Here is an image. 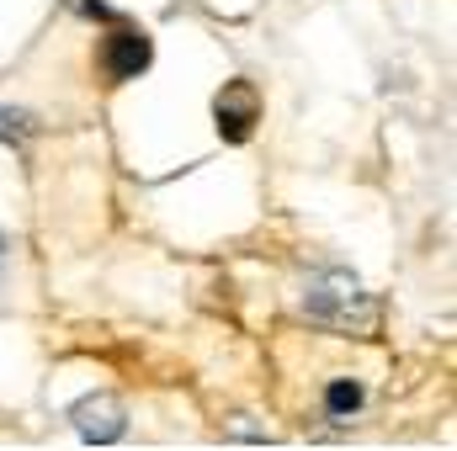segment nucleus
<instances>
[{
    "label": "nucleus",
    "mask_w": 457,
    "mask_h": 451,
    "mask_svg": "<svg viewBox=\"0 0 457 451\" xmlns=\"http://www.w3.org/2000/svg\"><path fill=\"white\" fill-rule=\"evenodd\" d=\"M303 308H309V319H320V324H372V303H367V292L356 287V276H345V271H325V276H314L309 282V298H303Z\"/></svg>",
    "instance_id": "1"
},
{
    "label": "nucleus",
    "mask_w": 457,
    "mask_h": 451,
    "mask_svg": "<svg viewBox=\"0 0 457 451\" xmlns=\"http://www.w3.org/2000/svg\"><path fill=\"white\" fill-rule=\"evenodd\" d=\"M70 420H75V430H80L86 441H96V447H107V441H117V436L128 430V409L117 404L112 393H91V398H80Z\"/></svg>",
    "instance_id": "2"
},
{
    "label": "nucleus",
    "mask_w": 457,
    "mask_h": 451,
    "mask_svg": "<svg viewBox=\"0 0 457 451\" xmlns=\"http://www.w3.org/2000/svg\"><path fill=\"white\" fill-rule=\"evenodd\" d=\"M149 59H154V48H149V37L133 32V27L112 32L107 48H102V70H107L112 80H138V75L149 70Z\"/></svg>",
    "instance_id": "3"
},
{
    "label": "nucleus",
    "mask_w": 457,
    "mask_h": 451,
    "mask_svg": "<svg viewBox=\"0 0 457 451\" xmlns=\"http://www.w3.org/2000/svg\"><path fill=\"white\" fill-rule=\"evenodd\" d=\"M219 133H224L228 144H245L250 133H255V117H261V102H255V91L245 86V80H234L219 91Z\"/></svg>",
    "instance_id": "4"
},
{
    "label": "nucleus",
    "mask_w": 457,
    "mask_h": 451,
    "mask_svg": "<svg viewBox=\"0 0 457 451\" xmlns=\"http://www.w3.org/2000/svg\"><path fill=\"white\" fill-rule=\"evenodd\" d=\"M325 404H330V420H336V425H345V420L361 409V388H356V382H336Z\"/></svg>",
    "instance_id": "5"
},
{
    "label": "nucleus",
    "mask_w": 457,
    "mask_h": 451,
    "mask_svg": "<svg viewBox=\"0 0 457 451\" xmlns=\"http://www.w3.org/2000/svg\"><path fill=\"white\" fill-rule=\"evenodd\" d=\"M16 138H27V117L21 112H0V144H16Z\"/></svg>",
    "instance_id": "6"
},
{
    "label": "nucleus",
    "mask_w": 457,
    "mask_h": 451,
    "mask_svg": "<svg viewBox=\"0 0 457 451\" xmlns=\"http://www.w3.org/2000/svg\"><path fill=\"white\" fill-rule=\"evenodd\" d=\"M0 255H5V244H0Z\"/></svg>",
    "instance_id": "7"
}]
</instances>
